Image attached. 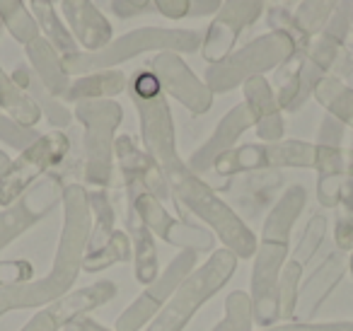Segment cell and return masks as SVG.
Listing matches in <instances>:
<instances>
[{"mask_svg":"<svg viewBox=\"0 0 353 331\" xmlns=\"http://www.w3.org/2000/svg\"><path fill=\"white\" fill-rule=\"evenodd\" d=\"M8 167H10V157H8L6 152L0 150V177L6 174V172H8Z\"/></svg>","mask_w":353,"mask_h":331,"instance_id":"36","label":"cell"},{"mask_svg":"<svg viewBox=\"0 0 353 331\" xmlns=\"http://www.w3.org/2000/svg\"><path fill=\"white\" fill-rule=\"evenodd\" d=\"M346 271L351 273V278H353V252H351V257H348V263H346Z\"/></svg>","mask_w":353,"mask_h":331,"instance_id":"38","label":"cell"},{"mask_svg":"<svg viewBox=\"0 0 353 331\" xmlns=\"http://www.w3.org/2000/svg\"><path fill=\"white\" fill-rule=\"evenodd\" d=\"M317 148L305 141H279L259 143V146L232 148L213 165L218 174L228 177L235 172H259L276 167H314Z\"/></svg>","mask_w":353,"mask_h":331,"instance_id":"11","label":"cell"},{"mask_svg":"<svg viewBox=\"0 0 353 331\" xmlns=\"http://www.w3.org/2000/svg\"><path fill=\"white\" fill-rule=\"evenodd\" d=\"M128 196H131V208L136 210V215L145 223V228L150 230L155 237L162 239V242L172 244V247H179L182 252H194V254L213 252V247H216V234H213L211 230H203V228H199V225L172 218L165 210V205L152 194H148V191L128 186Z\"/></svg>","mask_w":353,"mask_h":331,"instance_id":"10","label":"cell"},{"mask_svg":"<svg viewBox=\"0 0 353 331\" xmlns=\"http://www.w3.org/2000/svg\"><path fill=\"white\" fill-rule=\"evenodd\" d=\"M68 138L61 131L39 136L27 150L20 152L15 162H10L8 172L0 177V205L15 203L25 191H30L37 184L41 174L51 170L54 165H61L68 155Z\"/></svg>","mask_w":353,"mask_h":331,"instance_id":"8","label":"cell"},{"mask_svg":"<svg viewBox=\"0 0 353 331\" xmlns=\"http://www.w3.org/2000/svg\"><path fill=\"white\" fill-rule=\"evenodd\" d=\"M314 97L334 119L353 128V90L336 78H322L314 88Z\"/></svg>","mask_w":353,"mask_h":331,"instance_id":"25","label":"cell"},{"mask_svg":"<svg viewBox=\"0 0 353 331\" xmlns=\"http://www.w3.org/2000/svg\"><path fill=\"white\" fill-rule=\"evenodd\" d=\"M346 263H343V252H339V249L334 254H329V257L312 271V278L303 281V285H300L298 312H295V314L305 317V319L314 317V312L324 305L329 292H332L334 288H336V283L341 281Z\"/></svg>","mask_w":353,"mask_h":331,"instance_id":"18","label":"cell"},{"mask_svg":"<svg viewBox=\"0 0 353 331\" xmlns=\"http://www.w3.org/2000/svg\"><path fill=\"white\" fill-rule=\"evenodd\" d=\"M34 266L25 259H3L0 261V288L20 285V283L32 281Z\"/></svg>","mask_w":353,"mask_h":331,"instance_id":"33","label":"cell"},{"mask_svg":"<svg viewBox=\"0 0 353 331\" xmlns=\"http://www.w3.org/2000/svg\"><path fill=\"white\" fill-rule=\"evenodd\" d=\"M88 199H90V213H92V230H90V242L85 254H94L107 247L112 234L117 232V228H114L117 225V213H114V205L104 189L88 191Z\"/></svg>","mask_w":353,"mask_h":331,"instance_id":"24","label":"cell"},{"mask_svg":"<svg viewBox=\"0 0 353 331\" xmlns=\"http://www.w3.org/2000/svg\"><path fill=\"white\" fill-rule=\"evenodd\" d=\"M211 331H254L252 295L245 290H232L225 297V314Z\"/></svg>","mask_w":353,"mask_h":331,"instance_id":"27","label":"cell"},{"mask_svg":"<svg viewBox=\"0 0 353 331\" xmlns=\"http://www.w3.org/2000/svg\"><path fill=\"white\" fill-rule=\"evenodd\" d=\"M259 331H353V321H285Z\"/></svg>","mask_w":353,"mask_h":331,"instance_id":"34","label":"cell"},{"mask_svg":"<svg viewBox=\"0 0 353 331\" xmlns=\"http://www.w3.org/2000/svg\"><path fill=\"white\" fill-rule=\"evenodd\" d=\"M303 186H290L279 199V203L266 215L261 237L256 242L254 263H252V310H254V324L259 329L274 326L281 319L279 312V278L285 261L290 257V234L305 208Z\"/></svg>","mask_w":353,"mask_h":331,"instance_id":"2","label":"cell"},{"mask_svg":"<svg viewBox=\"0 0 353 331\" xmlns=\"http://www.w3.org/2000/svg\"><path fill=\"white\" fill-rule=\"evenodd\" d=\"M245 104L252 114L259 141L279 143L283 136V119H281V104L274 94L271 85L264 78H252L245 83Z\"/></svg>","mask_w":353,"mask_h":331,"instance_id":"17","label":"cell"},{"mask_svg":"<svg viewBox=\"0 0 353 331\" xmlns=\"http://www.w3.org/2000/svg\"><path fill=\"white\" fill-rule=\"evenodd\" d=\"M75 117L85 126V167L83 177L94 189L112 184L114 143L123 112L112 99H88L78 102Z\"/></svg>","mask_w":353,"mask_h":331,"instance_id":"5","label":"cell"},{"mask_svg":"<svg viewBox=\"0 0 353 331\" xmlns=\"http://www.w3.org/2000/svg\"><path fill=\"white\" fill-rule=\"evenodd\" d=\"M61 203H63V225H61L54 263L46 276L32 278L20 285L0 288V317L17 310H41L73 290L83 271V257L92 230V213H90L88 191L80 184L65 186Z\"/></svg>","mask_w":353,"mask_h":331,"instance_id":"1","label":"cell"},{"mask_svg":"<svg viewBox=\"0 0 353 331\" xmlns=\"http://www.w3.org/2000/svg\"><path fill=\"white\" fill-rule=\"evenodd\" d=\"M295 51L298 46H295L293 37L283 34V32L261 37V39L247 44L245 49L223 59L221 63L211 66L206 73V85L211 92H228L237 85H245L247 80L259 78L266 70L285 63L288 59H293Z\"/></svg>","mask_w":353,"mask_h":331,"instance_id":"7","label":"cell"},{"mask_svg":"<svg viewBox=\"0 0 353 331\" xmlns=\"http://www.w3.org/2000/svg\"><path fill=\"white\" fill-rule=\"evenodd\" d=\"M162 174H165L170 191L174 196L176 203H182L184 208L192 210L196 218H201L208 228L213 230L218 239L225 244V249H230L237 259H252L256 252V242L250 228L245 225V220L230 208L223 199H218V194L176 155L172 160H167L165 165H160Z\"/></svg>","mask_w":353,"mask_h":331,"instance_id":"3","label":"cell"},{"mask_svg":"<svg viewBox=\"0 0 353 331\" xmlns=\"http://www.w3.org/2000/svg\"><path fill=\"white\" fill-rule=\"evenodd\" d=\"M336 220H334V244L339 252L351 254L353 252V179L346 177L341 186L339 203L334 205Z\"/></svg>","mask_w":353,"mask_h":331,"instance_id":"28","label":"cell"},{"mask_svg":"<svg viewBox=\"0 0 353 331\" xmlns=\"http://www.w3.org/2000/svg\"><path fill=\"white\" fill-rule=\"evenodd\" d=\"M0 32H3V20H0Z\"/></svg>","mask_w":353,"mask_h":331,"instance_id":"39","label":"cell"},{"mask_svg":"<svg viewBox=\"0 0 353 331\" xmlns=\"http://www.w3.org/2000/svg\"><path fill=\"white\" fill-rule=\"evenodd\" d=\"M346 177H351L353 179V148L346 152Z\"/></svg>","mask_w":353,"mask_h":331,"instance_id":"37","label":"cell"},{"mask_svg":"<svg viewBox=\"0 0 353 331\" xmlns=\"http://www.w3.org/2000/svg\"><path fill=\"white\" fill-rule=\"evenodd\" d=\"M65 15H68L73 32L78 37L80 46L85 49V54H94L102 51L109 44L112 30L104 22V17L90 6L88 0H68L65 3Z\"/></svg>","mask_w":353,"mask_h":331,"instance_id":"20","label":"cell"},{"mask_svg":"<svg viewBox=\"0 0 353 331\" xmlns=\"http://www.w3.org/2000/svg\"><path fill=\"white\" fill-rule=\"evenodd\" d=\"M133 257V249H131V237L126 232H114L112 239L107 242V247L99 249L94 254H85L83 257V273H102L107 271L109 266L114 263H121V261H131Z\"/></svg>","mask_w":353,"mask_h":331,"instance_id":"26","label":"cell"},{"mask_svg":"<svg viewBox=\"0 0 353 331\" xmlns=\"http://www.w3.org/2000/svg\"><path fill=\"white\" fill-rule=\"evenodd\" d=\"M126 234L131 237V249H133V257H131L133 278L141 285H148L160 273L157 244H155V234L145 228V223L138 218L131 205H128V215H126Z\"/></svg>","mask_w":353,"mask_h":331,"instance_id":"19","label":"cell"},{"mask_svg":"<svg viewBox=\"0 0 353 331\" xmlns=\"http://www.w3.org/2000/svg\"><path fill=\"white\" fill-rule=\"evenodd\" d=\"M39 138V133L34 128H25L17 121H12L8 114H0V141H6L8 146L17 148V150H27L32 143Z\"/></svg>","mask_w":353,"mask_h":331,"instance_id":"32","label":"cell"},{"mask_svg":"<svg viewBox=\"0 0 353 331\" xmlns=\"http://www.w3.org/2000/svg\"><path fill=\"white\" fill-rule=\"evenodd\" d=\"M240 259L230 249H216L201 266H196L184 278L167 305L157 312V317L145 326V331H184L189 321L196 317V312L206 305L211 297H216L228 285L237 271Z\"/></svg>","mask_w":353,"mask_h":331,"instance_id":"4","label":"cell"},{"mask_svg":"<svg viewBox=\"0 0 353 331\" xmlns=\"http://www.w3.org/2000/svg\"><path fill=\"white\" fill-rule=\"evenodd\" d=\"M324 234H327V218H324V215H312V218L307 220V225H305L303 234H300L298 244H295L293 254H290L288 259H293V261H298L303 268H307L310 263H312L314 254L322 247Z\"/></svg>","mask_w":353,"mask_h":331,"instance_id":"30","label":"cell"},{"mask_svg":"<svg viewBox=\"0 0 353 331\" xmlns=\"http://www.w3.org/2000/svg\"><path fill=\"white\" fill-rule=\"evenodd\" d=\"M250 126H254L250 109H247L245 102L237 104L235 109H230V112L223 117V121L218 123L216 133H213V136L208 138V141L203 143L196 152H194L192 160H189V167H192L196 174H199V172L211 170V167L216 165V162L221 160L225 152H230L232 148H235V141Z\"/></svg>","mask_w":353,"mask_h":331,"instance_id":"16","label":"cell"},{"mask_svg":"<svg viewBox=\"0 0 353 331\" xmlns=\"http://www.w3.org/2000/svg\"><path fill=\"white\" fill-rule=\"evenodd\" d=\"M152 73L157 75L160 85L192 114H206L213 104V92L208 90L206 83L196 78L192 70L187 68L174 51H162L157 59L152 61Z\"/></svg>","mask_w":353,"mask_h":331,"instance_id":"14","label":"cell"},{"mask_svg":"<svg viewBox=\"0 0 353 331\" xmlns=\"http://www.w3.org/2000/svg\"><path fill=\"white\" fill-rule=\"evenodd\" d=\"M34 12H37V17H39L41 30L49 34L51 44H54L56 49L63 51V56L78 54V44H75L73 37L63 30V25L59 22V17L54 15V10H51V6H49V0H34Z\"/></svg>","mask_w":353,"mask_h":331,"instance_id":"31","label":"cell"},{"mask_svg":"<svg viewBox=\"0 0 353 331\" xmlns=\"http://www.w3.org/2000/svg\"><path fill=\"white\" fill-rule=\"evenodd\" d=\"M63 189L65 186L61 177L49 174L41 181H37L30 191H25L15 203L0 210V252L10 247L17 237H22L37 223H41L61 203Z\"/></svg>","mask_w":353,"mask_h":331,"instance_id":"12","label":"cell"},{"mask_svg":"<svg viewBox=\"0 0 353 331\" xmlns=\"http://www.w3.org/2000/svg\"><path fill=\"white\" fill-rule=\"evenodd\" d=\"M0 109L25 128H34V123L41 119L39 104L32 99V94L25 88L15 83L8 73L0 68Z\"/></svg>","mask_w":353,"mask_h":331,"instance_id":"23","label":"cell"},{"mask_svg":"<svg viewBox=\"0 0 353 331\" xmlns=\"http://www.w3.org/2000/svg\"><path fill=\"white\" fill-rule=\"evenodd\" d=\"M27 54L34 66L37 75H39V83L49 90L54 97H63L70 88L68 70L63 66V59L56 54V49L44 39H34L27 46Z\"/></svg>","mask_w":353,"mask_h":331,"instance_id":"21","label":"cell"},{"mask_svg":"<svg viewBox=\"0 0 353 331\" xmlns=\"http://www.w3.org/2000/svg\"><path fill=\"white\" fill-rule=\"evenodd\" d=\"M117 292L119 288L112 281H97L80 288V290H70L65 297L41 307L20 331H61L75 317L88 314V312L112 302L117 297Z\"/></svg>","mask_w":353,"mask_h":331,"instance_id":"13","label":"cell"},{"mask_svg":"<svg viewBox=\"0 0 353 331\" xmlns=\"http://www.w3.org/2000/svg\"><path fill=\"white\" fill-rule=\"evenodd\" d=\"M196 268V254L194 252H179L170 263L165 266V271H160L152 278L148 285H143V290L138 292V297L119 314L114 331H141L150 324L157 317V312L167 305V300L172 297V292L176 290V285Z\"/></svg>","mask_w":353,"mask_h":331,"instance_id":"9","label":"cell"},{"mask_svg":"<svg viewBox=\"0 0 353 331\" xmlns=\"http://www.w3.org/2000/svg\"><path fill=\"white\" fill-rule=\"evenodd\" d=\"M199 37L192 32H170V30H138L131 34L121 37L114 44H107L102 51L94 54H70L63 56V66L70 73H97V70H109L112 66L123 63L143 51H196Z\"/></svg>","mask_w":353,"mask_h":331,"instance_id":"6","label":"cell"},{"mask_svg":"<svg viewBox=\"0 0 353 331\" xmlns=\"http://www.w3.org/2000/svg\"><path fill=\"white\" fill-rule=\"evenodd\" d=\"M123 88H126V78L119 70H97V73H88L70 83L63 99L75 104L88 102V99H112L121 94Z\"/></svg>","mask_w":353,"mask_h":331,"instance_id":"22","label":"cell"},{"mask_svg":"<svg viewBox=\"0 0 353 331\" xmlns=\"http://www.w3.org/2000/svg\"><path fill=\"white\" fill-rule=\"evenodd\" d=\"M63 331H114V329H107L104 324L94 321L90 314H80V317H75V319H70Z\"/></svg>","mask_w":353,"mask_h":331,"instance_id":"35","label":"cell"},{"mask_svg":"<svg viewBox=\"0 0 353 331\" xmlns=\"http://www.w3.org/2000/svg\"><path fill=\"white\" fill-rule=\"evenodd\" d=\"M114 155L119 157V165H121V172L126 177V184L133 186V189H141L152 194L157 201L170 199V184H167L165 174H162L160 165L152 160L148 152H141L136 148V143L128 136L117 138L114 143Z\"/></svg>","mask_w":353,"mask_h":331,"instance_id":"15","label":"cell"},{"mask_svg":"<svg viewBox=\"0 0 353 331\" xmlns=\"http://www.w3.org/2000/svg\"><path fill=\"white\" fill-rule=\"evenodd\" d=\"M305 268L298 261L288 259L281 271L279 278V312L281 319H293L298 312V297H300V285H303Z\"/></svg>","mask_w":353,"mask_h":331,"instance_id":"29","label":"cell"}]
</instances>
